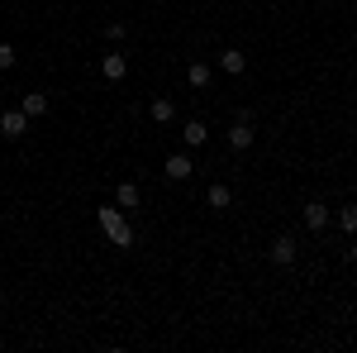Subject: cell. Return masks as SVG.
Wrapping results in <instances>:
<instances>
[{
    "mask_svg": "<svg viewBox=\"0 0 357 353\" xmlns=\"http://www.w3.org/2000/svg\"><path fill=\"white\" fill-rule=\"evenodd\" d=\"M162 172H167V182H186V177H191V172H195L191 153H172V158H167V163H162Z\"/></svg>",
    "mask_w": 357,
    "mask_h": 353,
    "instance_id": "cell-4",
    "label": "cell"
},
{
    "mask_svg": "<svg viewBox=\"0 0 357 353\" xmlns=\"http://www.w3.org/2000/svg\"><path fill=\"white\" fill-rule=\"evenodd\" d=\"M338 224H343V234H357V206H343L338 210Z\"/></svg>",
    "mask_w": 357,
    "mask_h": 353,
    "instance_id": "cell-15",
    "label": "cell"
},
{
    "mask_svg": "<svg viewBox=\"0 0 357 353\" xmlns=\"http://www.w3.org/2000/svg\"><path fill=\"white\" fill-rule=\"evenodd\" d=\"M114 201H119V210H134L138 206V187L134 182H119V187H114Z\"/></svg>",
    "mask_w": 357,
    "mask_h": 353,
    "instance_id": "cell-14",
    "label": "cell"
},
{
    "mask_svg": "<svg viewBox=\"0 0 357 353\" xmlns=\"http://www.w3.org/2000/svg\"><path fill=\"white\" fill-rule=\"evenodd\" d=\"M272 263L276 268H291V263H296V239H291V234H281L272 244Z\"/></svg>",
    "mask_w": 357,
    "mask_h": 353,
    "instance_id": "cell-8",
    "label": "cell"
},
{
    "mask_svg": "<svg viewBox=\"0 0 357 353\" xmlns=\"http://www.w3.org/2000/svg\"><path fill=\"white\" fill-rule=\"evenodd\" d=\"M215 62H220V72H229V77H243L248 72V53H238V48H224Z\"/></svg>",
    "mask_w": 357,
    "mask_h": 353,
    "instance_id": "cell-6",
    "label": "cell"
},
{
    "mask_svg": "<svg viewBox=\"0 0 357 353\" xmlns=\"http://www.w3.org/2000/svg\"><path fill=\"white\" fill-rule=\"evenodd\" d=\"M329 206H324V201H310V206H305V229H310V234H324V229H329Z\"/></svg>",
    "mask_w": 357,
    "mask_h": 353,
    "instance_id": "cell-2",
    "label": "cell"
},
{
    "mask_svg": "<svg viewBox=\"0 0 357 353\" xmlns=\"http://www.w3.org/2000/svg\"><path fill=\"white\" fill-rule=\"evenodd\" d=\"M186 82H191L195 91H205V86H210V62H191V67H186Z\"/></svg>",
    "mask_w": 357,
    "mask_h": 353,
    "instance_id": "cell-13",
    "label": "cell"
},
{
    "mask_svg": "<svg viewBox=\"0 0 357 353\" xmlns=\"http://www.w3.org/2000/svg\"><path fill=\"white\" fill-rule=\"evenodd\" d=\"M29 129V115L24 110H5V115H0V134L5 138H20Z\"/></svg>",
    "mask_w": 357,
    "mask_h": 353,
    "instance_id": "cell-5",
    "label": "cell"
},
{
    "mask_svg": "<svg viewBox=\"0 0 357 353\" xmlns=\"http://www.w3.org/2000/svg\"><path fill=\"white\" fill-rule=\"evenodd\" d=\"M353 263H357V239H353Z\"/></svg>",
    "mask_w": 357,
    "mask_h": 353,
    "instance_id": "cell-18",
    "label": "cell"
},
{
    "mask_svg": "<svg viewBox=\"0 0 357 353\" xmlns=\"http://www.w3.org/2000/svg\"><path fill=\"white\" fill-rule=\"evenodd\" d=\"M96 219H100V229H105V239H110L114 248H134V229H129V219H124L119 206H100Z\"/></svg>",
    "mask_w": 357,
    "mask_h": 353,
    "instance_id": "cell-1",
    "label": "cell"
},
{
    "mask_svg": "<svg viewBox=\"0 0 357 353\" xmlns=\"http://www.w3.org/2000/svg\"><path fill=\"white\" fill-rule=\"evenodd\" d=\"M15 57H20V53H15L10 43H0V72H10V67H15Z\"/></svg>",
    "mask_w": 357,
    "mask_h": 353,
    "instance_id": "cell-16",
    "label": "cell"
},
{
    "mask_svg": "<svg viewBox=\"0 0 357 353\" xmlns=\"http://www.w3.org/2000/svg\"><path fill=\"white\" fill-rule=\"evenodd\" d=\"M148 115H153V124H172V120H176V106H172L167 96H158V101L148 106Z\"/></svg>",
    "mask_w": 357,
    "mask_h": 353,
    "instance_id": "cell-11",
    "label": "cell"
},
{
    "mask_svg": "<svg viewBox=\"0 0 357 353\" xmlns=\"http://www.w3.org/2000/svg\"><path fill=\"white\" fill-rule=\"evenodd\" d=\"M100 77H105V82H124V77H129V57L124 53H105L100 57Z\"/></svg>",
    "mask_w": 357,
    "mask_h": 353,
    "instance_id": "cell-3",
    "label": "cell"
},
{
    "mask_svg": "<svg viewBox=\"0 0 357 353\" xmlns=\"http://www.w3.org/2000/svg\"><path fill=\"white\" fill-rule=\"evenodd\" d=\"M205 138H210V129H205L200 120H186V129H181V143H186V148H200Z\"/></svg>",
    "mask_w": 357,
    "mask_h": 353,
    "instance_id": "cell-12",
    "label": "cell"
},
{
    "mask_svg": "<svg viewBox=\"0 0 357 353\" xmlns=\"http://www.w3.org/2000/svg\"><path fill=\"white\" fill-rule=\"evenodd\" d=\"M205 206H210V210H229V206H234V191L224 187V182H215V187L205 191Z\"/></svg>",
    "mask_w": 357,
    "mask_h": 353,
    "instance_id": "cell-10",
    "label": "cell"
},
{
    "mask_svg": "<svg viewBox=\"0 0 357 353\" xmlns=\"http://www.w3.org/2000/svg\"><path fill=\"white\" fill-rule=\"evenodd\" d=\"M124 34H129V29L119 24V20H114V24H105V38H110V43H119V38H124Z\"/></svg>",
    "mask_w": 357,
    "mask_h": 353,
    "instance_id": "cell-17",
    "label": "cell"
},
{
    "mask_svg": "<svg viewBox=\"0 0 357 353\" xmlns=\"http://www.w3.org/2000/svg\"><path fill=\"white\" fill-rule=\"evenodd\" d=\"M229 148H238V153L252 148V120H248V115H238V124L229 129Z\"/></svg>",
    "mask_w": 357,
    "mask_h": 353,
    "instance_id": "cell-7",
    "label": "cell"
},
{
    "mask_svg": "<svg viewBox=\"0 0 357 353\" xmlns=\"http://www.w3.org/2000/svg\"><path fill=\"white\" fill-rule=\"evenodd\" d=\"M20 110H24L29 120H43V115H48V96H43V91H24Z\"/></svg>",
    "mask_w": 357,
    "mask_h": 353,
    "instance_id": "cell-9",
    "label": "cell"
}]
</instances>
